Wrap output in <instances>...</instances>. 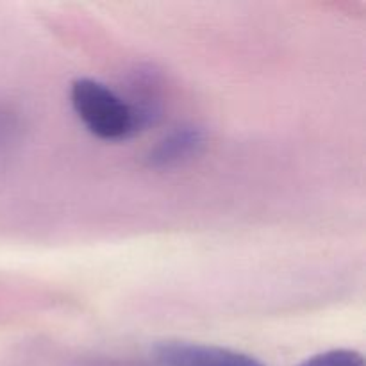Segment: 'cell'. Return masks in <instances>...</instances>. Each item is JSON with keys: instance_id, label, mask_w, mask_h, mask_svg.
Returning <instances> with one entry per match:
<instances>
[{"instance_id": "1", "label": "cell", "mask_w": 366, "mask_h": 366, "mask_svg": "<svg viewBox=\"0 0 366 366\" xmlns=\"http://www.w3.org/2000/svg\"><path fill=\"white\" fill-rule=\"evenodd\" d=\"M75 114L93 136L120 142L136 131L134 109L120 95L95 79H75L70 88Z\"/></svg>"}, {"instance_id": "2", "label": "cell", "mask_w": 366, "mask_h": 366, "mask_svg": "<svg viewBox=\"0 0 366 366\" xmlns=\"http://www.w3.org/2000/svg\"><path fill=\"white\" fill-rule=\"evenodd\" d=\"M161 366H264L242 352L189 342H164L154 350Z\"/></svg>"}, {"instance_id": "4", "label": "cell", "mask_w": 366, "mask_h": 366, "mask_svg": "<svg viewBox=\"0 0 366 366\" xmlns=\"http://www.w3.org/2000/svg\"><path fill=\"white\" fill-rule=\"evenodd\" d=\"M300 366H365V361L363 356L357 354L356 350L335 349L317 354Z\"/></svg>"}, {"instance_id": "3", "label": "cell", "mask_w": 366, "mask_h": 366, "mask_svg": "<svg viewBox=\"0 0 366 366\" xmlns=\"http://www.w3.org/2000/svg\"><path fill=\"white\" fill-rule=\"evenodd\" d=\"M202 132L199 129H179L163 139L150 154V161L156 167H170L179 161L188 159L189 156L199 152L202 147Z\"/></svg>"}]
</instances>
